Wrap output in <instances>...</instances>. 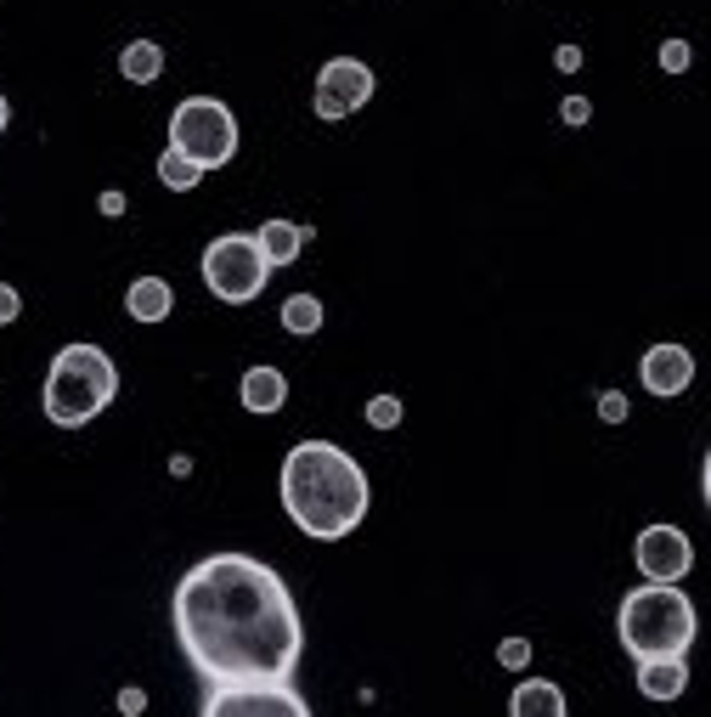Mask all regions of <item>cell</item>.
Masks as SVG:
<instances>
[{
  "mask_svg": "<svg viewBox=\"0 0 711 717\" xmlns=\"http://www.w3.org/2000/svg\"><path fill=\"white\" fill-rule=\"evenodd\" d=\"M282 328L300 334V339H311V334L322 328V300H316V295H288V300H282Z\"/></svg>",
  "mask_w": 711,
  "mask_h": 717,
  "instance_id": "cell-18",
  "label": "cell"
},
{
  "mask_svg": "<svg viewBox=\"0 0 711 717\" xmlns=\"http://www.w3.org/2000/svg\"><path fill=\"white\" fill-rule=\"evenodd\" d=\"M243 712L311 717V701L294 690V683H232V690H204V717H243Z\"/></svg>",
  "mask_w": 711,
  "mask_h": 717,
  "instance_id": "cell-8",
  "label": "cell"
},
{
  "mask_svg": "<svg viewBox=\"0 0 711 717\" xmlns=\"http://www.w3.org/2000/svg\"><path fill=\"white\" fill-rule=\"evenodd\" d=\"M627 413H632V407H627L622 390H599V418H604V423H627Z\"/></svg>",
  "mask_w": 711,
  "mask_h": 717,
  "instance_id": "cell-22",
  "label": "cell"
},
{
  "mask_svg": "<svg viewBox=\"0 0 711 717\" xmlns=\"http://www.w3.org/2000/svg\"><path fill=\"white\" fill-rule=\"evenodd\" d=\"M638 379L650 396L672 402V396H684V390L695 384V356L689 345H650L643 350V362H638Z\"/></svg>",
  "mask_w": 711,
  "mask_h": 717,
  "instance_id": "cell-10",
  "label": "cell"
},
{
  "mask_svg": "<svg viewBox=\"0 0 711 717\" xmlns=\"http://www.w3.org/2000/svg\"><path fill=\"white\" fill-rule=\"evenodd\" d=\"M170 147H181L192 165L220 170L238 158V119L220 96H186L170 113Z\"/></svg>",
  "mask_w": 711,
  "mask_h": 717,
  "instance_id": "cell-6",
  "label": "cell"
},
{
  "mask_svg": "<svg viewBox=\"0 0 711 717\" xmlns=\"http://www.w3.org/2000/svg\"><path fill=\"white\" fill-rule=\"evenodd\" d=\"M508 712L514 717H565V690L547 678H520L508 695Z\"/></svg>",
  "mask_w": 711,
  "mask_h": 717,
  "instance_id": "cell-14",
  "label": "cell"
},
{
  "mask_svg": "<svg viewBox=\"0 0 711 717\" xmlns=\"http://www.w3.org/2000/svg\"><path fill=\"white\" fill-rule=\"evenodd\" d=\"M124 311H131V322H165L176 311V288L165 277H136L131 288H124Z\"/></svg>",
  "mask_w": 711,
  "mask_h": 717,
  "instance_id": "cell-13",
  "label": "cell"
},
{
  "mask_svg": "<svg viewBox=\"0 0 711 717\" xmlns=\"http://www.w3.org/2000/svg\"><path fill=\"white\" fill-rule=\"evenodd\" d=\"M373 91H378V80H373V69L362 57H328L316 69L311 108H316V119H350L356 108L373 103Z\"/></svg>",
  "mask_w": 711,
  "mask_h": 717,
  "instance_id": "cell-7",
  "label": "cell"
},
{
  "mask_svg": "<svg viewBox=\"0 0 711 717\" xmlns=\"http://www.w3.org/2000/svg\"><path fill=\"white\" fill-rule=\"evenodd\" d=\"M632 560L643 582H684L695 571V542L684 526H643L632 542Z\"/></svg>",
  "mask_w": 711,
  "mask_h": 717,
  "instance_id": "cell-9",
  "label": "cell"
},
{
  "mask_svg": "<svg viewBox=\"0 0 711 717\" xmlns=\"http://www.w3.org/2000/svg\"><path fill=\"white\" fill-rule=\"evenodd\" d=\"M282 509L311 542H339L367 519V469L334 441H294L282 458Z\"/></svg>",
  "mask_w": 711,
  "mask_h": 717,
  "instance_id": "cell-2",
  "label": "cell"
},
{
  "mask_svg": "<svg viewBox=\"0 0 711 717\" xmlns=\"http://www.w3.org/2000/svg\"><path fill=\"white\" fill-rule=\"evenodd\" d=\"M700 492H706V514H711V446H706V464H700Z\"/></svg>",
  "mask_w": 711,
  "mask_h": 717,
  "instance_id": "cell-28",
  "label": "cell"
},
{
  "mask_svg": "<svg viewBox=\"0 0 711 717\" xmlns=\"http://www.w3.org/2000/svg\"><path fill=\"white\" fill-rule=\"evenodd\" d=\"M554 69H559V74H576V69H581V46H559V51H554Z\"/></svg>",
  "mask_w": 711,
  "mask_h": 717,
  "instance_id": "cell-25",
  "label": "cell"
},
{
  "mask_svg": "<svg viewBox=\"0 0 711 717\" xmlns=\"http://www.w3.org/2000/svg\"><path fill=\"white\" fill-rule=\"evenodd\" d=\"M655 62L666 74H684L689 62H695V51H689V40H661V51H655Z\"/></svg>",
  "mask_w": 711,
  "mask_h": 717,
  "instance_id": "cell-20",
  "label": "cell"
},
{
  "mask_svg": "<svg viewBox=\"0 0 711 717\" xmlns=\"http://www.w3.org/2000/svg\"><path fill=\"white\" fill-rule=\"evenodd\" d=\"M7 124H12V103L0 96V136H7Z\"/></svg>",
  "mask_w": 711,
  "mask_h": 717,
  "instance_id": "cell-29",
  "label": "cell"
},
{
  "mask_svg": "<svg viewBox=\"0 0 711 717\" xmlns=\"http://www.w3.org/2000/svg\"><path fill=\"white\" fill-rule=\"evenodd\" d=\"M401 418H407V402H401V396H390V390L367 402V423H373V430H396Z\"/></svg>",
  "mask_w": 711,
  "mask_h": 717,
  "instance_id": "cell-19",
  "label": "cell"
},
{
  "mask_svg": "<svg viewBox=\"0 0 711 717\" xmlns=\"http://www.w3.org/2000/svg\"><path fill=\"white\" fill-rule=\"evenodd\" d=\"M119 74L131 80V85H153L158 74H165V46L158 40H131L119 51Z\"/></svg>",
  "mask_w": 711,
  "mask_h": 717,
  "instance_id": "cell-16",
  "label": "cell"
},
{
  "mask_svg": "<svg viewBox=\"0 0 711 717\" xmlns=\"http://www.w3.org/2000/svg\"><path fill=\"white\" fill-rule=\"evenodd\" d=\"M559 119H565V124H588V119H593V103H588V96H565Z\"/></svg>",
  "mask_w": 711,
  "mask_h": 717,
  "instance_id": "cell-23",
  "label": "cell"
},
{
  "mask_svg": "<svg viewBox=\"0 0 711 717\" xmlns=\"http://www.w3.org/2000/svg\"><path fill=\"white\" fill-rule=\"evenodd\" d=\"M254 238H261V249H266L272 266H294L300 249H305V238H311V226H300V220H266Z\"/></svg>",
  "mask_w": 711,
  "mask_h": 717,
  "instance_id": "cell-15",
  "label": "cell"
},
{
  "mask_svg": "<svg viewBox=\"0 0 711 717\" xmlns=\"http://www.w3.org/2000/svg\"><path fill=\"white\" fill-rule=\"evenodd\" d=\"M119 396V368L103 345H62L46 368V384H40V407L57 430H85L91 418H103L108 402Z\"/></svg>",
  "mask_w": 711,
  "mask_h": 717,
  "instance_id": "cell-3",
  "label": "cell"
},
{
  "mask_svg": "<svg viewBox=\"0 0 711 717\" xmlns=\"http://www.w3.org/2000/svg\"><path fill=\"white\" fill-rule=\"evenodd\" d=\"M204 176H209V170H204V165H192L181 147H165V153H158V181H165L170 192H192Z\"/></svg>",
  "mask_w": 711,
  "mask_h": 717,
  "instance_id": "cell-17",
  "label": "cell"
},
{
  "mask_svg": "<svg viewBox=\"0 0 711 717\" xmlns=\"http://www.w3.org/2000/svg\"><path fill=\"white\" fill-rule=\"evenodd\" d=\"M497 661H503L508 672H526V667H531V644H526V638H503V644H497Z\"/></svg>",
  "mask_w": 711,
  "mask_h": 717,
  "instance_id": "cell-21",
  "label": "cell"
},
{
  "mask_svg": "<svg viewBox=\"0 0 711 717\" xmlns=\"http://www.w3.org/2000/svg\"><path fill=\"white\" fill-rule=\"evenodd\" d=\"M96 210H103V215H124V192H103V199H96Z\"/></svg>",
  "mask_w": 711,
  "mask_h": 717,
  "instance_id": "cell-27",
  "label": "cell"
},
{
  "mask_svg": "<svg viewBox=\"0 0 711 717\" xmlns=\"http://www.w3.org/2000/svg\"><path fill=\"white\" fill-rule=\"evenodd\" d=\"M272 260L261 249L254 232H220L209 249H204V288L220 300V306H249L261 300V288L272 283Z\"/></svg>",
  "mask_w": 711,
  "mask_h": 717,
  "instance_id": "cell-5",
  "label": "cell"
},
{
  "mask_svg": "<svg viewBox=\"0 0 711 717\" xmlns=\"http://www.w3.org/2000/svg\"><path fill=\"white\" fill-rule=\"evenodd\" d=\"M119 712H124V717L147 712V690H119Z\"/></svg>",
  "mask_w": 711,
  "mask_h": 717,
  "instance_id": "cell-26",
  "label": "cell"
},
{
  "mask_svg": "<svg viewBox=\"0 0 711 717\" xmlns=\"http://www.w3.org/2000/svg\"><path fill=\"white\" fill-rule=\"evenodd\" d=\"M238 402H243L249 413H261V418L282 413V402H288V373H282V368H272V362H254V368H243Z\"/></svg>",
  "mask_w": 711,
  "mask_h": 717,
  "instance_id": "cell-11",
  "label": "cell"
},
{
  "mask_svg": "<svg viewBox=\"0 0 711 717\" xmlns=\"http://www.w3.org/2000/svg\"><path fill=\"white\" fill-rule=\"evenodd\" d=\"M170 622L186 667L204 690L232 683H294L305 628L288 582L254 553H209L170 599Z\"/></svg>",
  "mask_w": 711,
  "mask_h": 717,
  "instance_id": "cell-1",
  "label": "cell"
},
{
  "mask_svg": "<svg viewBox=\"0 0 711 717\" xmlns=\"http://www.w3.org/2000/svg\"><path fill=\"white\" fill-rule=\"evenodd\" d=\"M17 311H23V295L12 283H0V328H7V322H17Z\"/></svg>",
  "mask_w": 711,
  "mask_h": 717,
  "instance_id": "cell-24",
  "label": "cell"
},
{
  "mask_svg": "<svg viewBox=\"0 0 711 717\" xmlns=\"http://www.w3.org/2000/svg\"><path fill=\"white\" fill-rule=\"evenodd\" d=\"M684 690H689V661H684V656L638 661V695H643V701H677Z\"/></svg>",
  "mask_w": 711,
  "mask_h": 717,
  "instance_id": "cell-12",
  "label": "cell"
},
{
  "mask_svg": "<svg viewBox=\"0 0 711 717\" xmlns=\"http://www.w3.org/2000/svg\"><path fill=\"white\" fill-rule=\"evenodd\" d=\"M616 638L632 661L689 656L695 644V605L677 582H643L616 610Z\"/></svg>",
  "mask_w": 711,
  "mask_h": 717,
  "instance_id": "cell-4",
  "label": "cell"
}]
</instances>
